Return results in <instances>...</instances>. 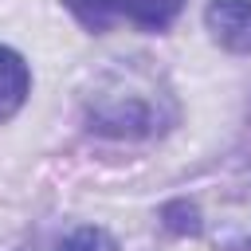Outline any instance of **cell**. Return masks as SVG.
I'll list each match as a JSON object with an SVG mask.
<instances>
[{
  "label": "cell",
  "instance_id": "obj_5",
  "mask_svg": "<svg viewBox=\"0 0 251 251\" xmlns=\"http://www.w3.org/2000/svg\"><path fill=\"white\" fill-rule=\"evenodd\" d=\"M59 251H118V239L106 227H78L63 239Z\"/></svg>",
  "mask_w": 251,
  "mask_h": 251
},
{
  "label": "cell",
  "instance_id": "obj_3",
  "mask_svg": "<svg viewBox=\"0 0 251 251\" xmlns=\"http://www.w3.org/2000/svg\"><path fill=\"white\" fill-rule=\"evenodd\" d=\"M184 0H118V8L137 24V27H149V31H161L176 20Z\"/></svg>",
  "mask_w": 251,
  "mask_h": 251
},
{
  "label": "cell",
  "instance_id": "obj_4",
  "mask_svg": "<svg viewBox=\"0 0 251 251\" xmlns=\"http://www.w3.org/2000/svg\"><path fill=\"white\" fill-rule=\"evenodd\" d=\"M63 4H67V12H71L86 31H94V35L110 31L114 12H118V0H63Z\"/></svg>",
  "mask_w": 251,
  "mask_h": 251
},
{
  "label": "cell",
  "instance_id": "obj_1",
  "mask_svg": "<svg viewBox=\"0 0 251 251\" xmlns=\"http://www.w3.org/2000/svg\"><path fill=\"white\" fill-rule=\"evenodd\" d=\"M204 24L220 47L251 55V0H208Z\"/></svg>",
  "mask_w": 251,
  "mask_h": 251
},
{
  "label": "cell",
  "instance_id": "obj_2",
  "mask_svg": "<svg viewBox=\"0 0 251 251\" xmlns=\"http://www.w3.org/2000/svg\"><path fill=\"white\" fill-rule=\"evenodd\" d=\"M27 90H31V71L24 63V55L0 43V122H8L24 106Z\"/></svg>",
  "mask_w": 251,
  "mask_h": 251
}]
</instances>
